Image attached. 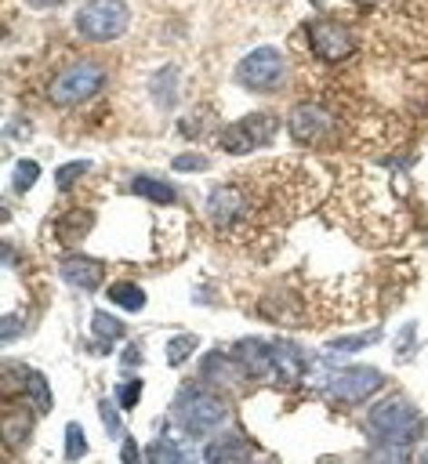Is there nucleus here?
I'll return each mask as SVG.
<instances>
[{"label": "nucleus", "mask_w": 428, "mask_h": 464, "mask_svg": "<svg viewBox=\"0 0 428 464\" xmlns=\"http://www.w3.org/2000/svg\"><path fill=\"white\" fill-rule=\"evenodd\" d=\"M225 417H229L225 399H221L218 392L203 388V384H189V388H181L178 399H174V420H178L189 435H196V439H199V435H210Z\"/></svg>", "instance_id": "1"}, {"label": "nucleus", "mask_w": 428, "mask_h": 464, "mask_svg": "<svg viewBox=\"0 0 428 464\" xmlns=\"http://www.w3.org/2000/svg\"><path fill=\"white\" fill-rule=\"evenodd\" d=\"M381 381H384V373L374 366H348L330 377V395L341 402H363L381 388Z\"/></svg>", "instance_id": "8"}, {"label": "nucleus", "mask_w": 428, "mask_h": 464, "mask_svg": "<svg viewBox=\"0 0 428 464\" xmlns=\"http://www.w3.org/2000/svg\"><path fill=\"white\" fill-rule=\"evenodd\" d=\"M105 83V69L98 65V62H73L69 69H62L58 76H54V83H51V102L54 105H80V102H87L98 87Z\"/></svg>", "instance_id": "4"}, {"label": "nucleus", "mask_w": 428, "mask_h": 464, "mask_svg": "<svg viewBox=\"0 0 428 464\" xmlns=\"http://www.w3.org/2000/svg\"><path fill=\"white\" fill-rule=\"evenodd\" d=\"M131 22V11L123 0H87L80 11H76V33L94 40V44H105V40H116Z\"/></svg>", "instance_id": "3"}, {"label": "nucleus", "mask_w": 428, "mask_h": 464, "mask_svg": "<svg viewBox=\"0 0 428 464\" xmlns=\"http://www.w3.org/2000/svg\"><path fill=\"white\" fill-rule=\"evenodd\" d=\"M131 192H134V196H145L149 203H160V207L178 203L174 185H167V181H160V178H134V181H131Z\"/></svg>", "instance_id": "14"}, {"label": "nucleus", "mask_w": 428, "mask_h": 464, "mask_svg": "<svg viewBox=\"0 0 428 464\" xmlns=\"http://www.w3.org/2000/svg\"><path fill=\"white\" fill-rule=\"evenodd\" d=\"M123 460H127V464L138 460V446H134V439H127V435H123Z\"/></svg>", "instance_id": "30"}, {"label": "nucleus", "mask_w": 428, "mask_h": 464, "mask_svg": "<svg viewBox=\"0 0 428 464\" xmlns=\"http://www.w3.org/2000/svg\"><path fill=\"white\" fill-rule=\"evenodd\" d=\"M87 453V439H83V428L76 420L65 424V460H80Z\"/></svg>", "instance_id": "22"}, {"label": "nucleus", "mask_w": 428, "mask_h": 464, "mask_svg": "<svg viewBox=\"0 0 428 464\" xmlns=\"http://www.w3.org/2000/svg\"><path fill=\"white\" fill-rule=\"evenodd\" d=\"M98 413H102L105 431H109L112 439H123V424H120V417L112 413V402H109V399H102V402H98Z\"/></svg>", "instance_id": "27"}, {"label": "nucleus", "mask_w": 428, "mask_h": 464, "mask_svg": "<svg viewBox=\"0 0 428 464\" xmlns=\"http://www.w3.org/2000/svg\"><path fill=\"white\" fill-rule=\"evenodd\" d=\"M0 428H4V439L15 446V442H22V439L33 431V417H29V410L7 406V410H4V420H0Z\"/></svg>", "instance_id": "17"}, {"label": "nucleus", "mask_w": 428, "mask_h": 464, "mask_svg": "<svg viewBox=\"0 0 428 464\" xmlns=\"http://www.w3.org/2000/svg\"><path fill=\"white\" fill-rule=\"evenodd\" d=\"M145 457H149V460H170V464H174V460H181V450H178L174 442H167V439H156V442L145 450Z\"/></svg>", "instance_id": "26"}, {"label": "nucleus", "mask_w": 428, "mask_h": 464, "mask_svg": "<svg viewBox=\"0 0 428 464\" xmlns=\"http://www.w3.org/2000/svg\"><path fill=\"white\" fill-rule=\"evenodd\" d=\"M87 170H91V163H87V160H73V163H62V167H58V174H54V185L65 192V188H69V185H73L80 174H87Z\"/></svg>", "instance_id": "24"}, {"label": "nucleus", "mask_w": 428, "mask_h": 464, "mask_svg": "<svg viewBox=\"0 0 428 464\" xmlns=\"http://www.w3.org/2000/svg\"><path fill=\"white\" fill-rule=\"evenodd\" d=\"M109 301L127 308V312H138V308H145V290L134 286V283H112L109 286Z\"/></svg>", "instance_id": "19"}, {"label": "nucleus", "mask_w": 428, "mask_h": 464, "mask_svg": "<svg viewBox=\"0 0 428 464\" xmlns=\"http://www.w3.org/2000/svg\"><path fill=\"white\" fill-rule=\"evenodd\" d=\"M36 174H40V167H36L33 160H18V163H15V181H11V188H15V192L33 188V185H36Z\"/></svg>", "instance_id": "23"}, {"label": "nucleus", "mask_w": 428, "mask_h": 464, "mask_svg": "<svg viewBox=\"0 0 428 464\" xmlns=\"http://www.w3.org/2000/svg\"><path fill=\"white\" fill-rule=\"evenodd\" d=\"M91 330H94V337H98L102 344H116V341L123 337V323L112 319L109 312H94V315H91Z\"/></svg>", "instance_id": "20"}, {"label": "nucleus", "mask_w": 428, "mask_h": 464, "mask_svg": "<svg viewBox=\"0 0 428 464\" xmlns=\"http://www.w3.org/2000/svg\"><path fill=\"white\" fill-rule=\"evenodd\" d=\"M308 36H312V47H316V54L323 62H345L352 54V44H355L352 29L345 22H334V18L312 22L308 25Z\"/></svg>", "instance_id": "7"}, {"label": "nucleus", "mask_w": 428, "mask_h": 464, "mask_svg": "<svg viewBox=\"0 0 428 464\" xmlns=\"http://www.w3.org/2000/svg\"><path fill=\"white\" fill-rule=\"evenodd\" d=\"M196 344H199V341H196L192 334L170 337V341H167V362H170V366H181V362L192 355V348H196Z\"/></svg>", "instance_id": "21"}, {"label": "nucleus", "mask_w": 428, "mask_h": 464, "mask_svg": "<svg viewBox=\"0 0 428 464\" xmlns=\"http://www.w3.org/2000/svg\"><path fill=\"white\" fill-rule=\"evenodd\" d=\"M232 355H236V362H239V370L247 373V377H265V381H272L276 377V359H272V344H265V341H258V337H243L236 348H232Z\"/></svg>", "instance_id": "10"}, {"label": "nucleus", "mask_w": 428, "mask_h": 464, "mask_svg": "<svg viewBox=\"0 0 428 464\" xmlns=\"http://www.w3.org/2000/svg\"><path fill=\"white\" fill-rule=\"evenodd\" d=\"M370 428H374V435H377L381 442H399V446H406V442H413V439L424 435V417H421V410H417L410 399L388 395V399H381V402L370 410Z\"/></svg>", "instance_id": "2"}, {"label": "nucleus", "mask_w": 428, "mask_h": 464, "mask_svg": "<svg viewBox=\"0 0 428 464\" xmlns=\"http://www.w3.org/2000/svg\"><path fill=\"white\" fill-rule=\"evenodd\" d=\"M381 337V330H366V334H355V337H341V341H330V352H355L363 344H374Z\"/></svg>", "instance_id": "25"}, {"label": "nucleus", "mask_w": 428, "mask_h": 464, "mask_svg": "<svg viewBox=\"0 0 428 464\" xmlns=\"http://www.w3.org/2000/svg\"><path fill=\"white\" fill-rule=\"evenodd\" d=\"M355 4H363V7H366V4H377V0H355Z\"/></svg>", "instance_id": "32"}, {"label": "nucleus", "mask_w": 428, "mask_h": 464, "mask_svg": "<svg viewBox=\"0 0 428 464\" xmlns=\"http://www.w3.org/2000/svg\"><path fill=\"white\" fill-rule=\"evenodd\" d=\"M287 76V58L276 47H254L239 65H236V80L247 91H276L279 80Z\"/></svg>", "instance_id": "6"}, {"label": "nucleus", "mask_w": 428, "mask_h": 464, "mask_svg": "<svg viewBox=\"0 0 428 464\" xmlns=\"http://www.w3.org/2000/svg\"><path fill=\"white\" fill-rule=\"evenodd\" d=\"M272 359H276V381H287V384H294V381L305 373V359H301L297 344L276 341V344H272Z\"/></svg>", "instance_id": "12"}, {"label": "nucleus", "mask_w": 428, "mask_h": 464, "mask_svg": "<svg viewBox=\"0 0 428 464\" xmlns=\"http://www.w3.org/2000/svg\"><path fill=\"white\" fill-rule=\"evenodd\" d=\"M203 167H207V156H196V152L174 156V170H203Z\"/></svg>", "instance_id": "29"}, {"label": "nucleus", "mask_w": 428, "mask_h": 464, "mask_svg": "<svg viewBox=\"0 0 428 464\" xmlns=\"http://www.w3.org/2000/svg\"><path fill=\"white\" fill-rule=\"evenodd\" d=\"M174 83H178V72H174V65H163L152 80H149V91H152V102L160 105V109H174V102H178V91H174Z\"/></svg>", "instance_id": "13"}, {"label": "nucleus", "mask_w": 428, "mask_h": 464, "mask_svg": "<svg viewBox=\"0 0 428 464\" xmlns=\"http://www.w3.org/2000/svg\"><path fill=\"white\" fill-rule=\"evenodd\" d=\"M29 7H54V4H62V0H25Z\"/></svg>", "instance_id": "31"}, {"label": "nucleus", "mask_w": 428, "mask_h": 464, "mask_svg": "<svg viewBox=\"0 0 428 464\" xmlns=\"http://www.w3.org/2000/svg\"><path fill=\"white\" fill-rule=\"evenodd\" d=\"M330 130H334V116L319 102H301L290 112V138L297 145H319L323 138H330Z\"/></svg>", "instance_id": "9"}, {"label": "nucleus", "mask_w": 428, "mask_h": 464, "mask_svg": "<svg viewBox=\"0 0 428 464\" xmlns=\"http://www.w3.org/2000/svg\"><path fill=\"white\" fill-rule=\"evenodd\" d=\"M58 272H62V279H65L73 290H94V286H102V279H105V268H102V261H94V257H83V254H73V257H65Z\"/></svg>", "instance_id": "11"}, {"label": "nucleus", "mask_w": 428, "mask_h": 464, "mask_svg": "<svg viewBox=\"0 0 428 464\" xmlns=\"http://www.w3.org/2000/svg\"><path fill=\"white\" fill-rule=\"evenodd\" d=\"M276 130H279V120L272 112H250V116L236 120L232 127H225L218 141L229 156H243V152H254L258 145H268L276 138Z\"/></svg>", "instance_id": "5"}, {"label": "nucleus", "mask_w": 428, "mask_h": 464, "mask_svg": "<svg viewBox=\"0 0 428 464\" xmlns=\"http://www.w3.org/2000/svg\"><path fill=\"white\" fill-rule=\"evenodd\" d=\"M141 388H145V384H141V377H131V381H127V384L116 392V395H120V406H123V410H134V406H138Z\"/></svg>", "instance_id": "28"}, {"label": "nucleus", "mask_w": 428, "mask_h": 464, "mask_svg": "<svg viewBox=\"0 0 428 464\" xmlns=\"http://www.w3.org/2000/svg\"><path fill=\"white\" fill-rule=\"evenodd\" d=\"M424 460H428V453H424Z\"/></svg>", "instance_id": "33"}, {"label": "nucleus", "mask_w": 428, "mask_h": 464, "mask_svg": "<svg viewBox=\"0 0 428 464\" xmlns=\"http://www.w3.org/2000/svg\"><path fill=\"white\" fill-rule=\"evenodd\" d=\"M87 228H91V214H87V210H69V214L58 218V225H54V232H58L62 243H76Z\"/></svg>", "instance_id": "18"}, {"label": "nucleus", "mask_w": 428, "mask_h": 464, "mask_svg": "<svg viewBox=\"0 0 428 464\" xmlns=\"http://www.w3.org/2000/svg\"><path fill=\"white\" fill-rule=\"evenodd\" d=\"M316 4H319V0H316Z\"/></svg>", "instance_id": "34"}, {"label": "nucleus", "mask_w": 428, "mask_h": 464, "mask_svg": "<svg viewBox=\"0 0 428 464\" xmlns=\"http://www.w3.org/2000/svg\"><path fill=\"white\" fill-rule=\"evenodd\" d=\"M22 392H25L29 406H36L40 413L51 410V388H47V381H44L40 370H22Z\"/></svg>", "instance_id": "16"}, {"label": "nucleus", "mask_w": 428, "mask_h": 464, "mask_svg": "<svg viewBox=\"0 0 428 464\" xmlns=\"http://www.w3.org/2000/svg\"><path fill=\"white\" fill-rule=\"evenodd\" d=\"M207 460H247L250 457V446L239 439V435H221L214 439L207 450H203Z\"/></svg>", "instance_id": "15"}]
</instances>
